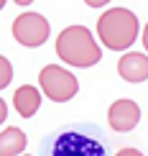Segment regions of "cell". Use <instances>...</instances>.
I'll return each mask as SVG.
<instances>
[{"label": "cell", "mask_w": 148, "mask_h": 156, "mask_svg": "<svg viewBox=\"0 0 148 156\" xmlns=\"http://www.w3.org/2000/svg\"><path fill=\"white\" fill-rule=\"evenodd\" d=\"M49 34H51V26L41 13H21L13 21V38L21 46L36 49L49 38Z\"/></svg>", "instance_id": "obj_5"}, {"label": "cell", "mask_w": 148, "mask_h": 156, "mask_svg": "<svg viewBox=\"0 0 148 156\" xmlns=\"http://www.w3.org/2000/svg\"><path fill=\"white\" fill-rule=\"evenodd\" d=\"M115 156H143V154H140L138 148H130V146H128V148H120Z\"/></svg>", "instance_id": "obj_11"}, {"label": "cell", "mask_w": 148, "mask_h": 156, "mask_svg": "<svg viewBox=\"0 0 148 156\" xmlns=\"http://www.w3.org/2000/svg\"><path fill=\"white\" fill-rule=\"evenodd\" d=\"M38 87L43 90V95L54 102H67L72 100L79 90V82L77 77L64 67H56V64H46L38 74Z\"/></svg>", "instance_id": "obj_4"}, {"label": "cell", "mask_w": 148, "mask_h": 156, "mask_svg": "<svg viewBox=\"0 0 148 156\" xmlns=\"http://www.w3.org/2000/svg\"><path fill=\"white\" fill-rule=\"evenodd\" d=\"M26 148V133L21 128H5L0 133V156H21Z\"/></svg>", "instance_id": "obj_9"}, {"label": "cell", "mask_w": 148, "mask_h": 156, "mask_svg": "<svg viewBox=\"0 0 148 156\" xmlns=\"http://www.w3.org/2000/svg\"><path fill=\"white\" fill-rule=\"evenodd\" d=\"M118 72L125 82H146L148 80V56L138 54V51H130V54H123V59L118 62Z\"/></svg>", "instance_id": "obj_7"}, {"label": "cell", "mask_w": 148, "mask_h": 156, "mask_svg": "<svg viewBox=\"0 0 148 156\" xmlns=\"http://www.w3.org/2000/svg\"><path fill=\"white\" fill-rule=\"evenodd\" d=\"M13 3H15V5H31L33 0H13Z\"/></svg>", "instance_id": "obj_15"}, {"label": "cell", "mask_w": 148, "mask_h": 156, "mask_svg": "<svg viewBox=\"0 0 148 156\" xmlns=\"http://www.w3.org/2000/svg\"><path fill=\"white\" fill-rule=\"evenodd\" d=\"M38 156H110L107 138L92 123L64 126L41 141Z\"/></svg>", "instance_id": "obj_1"}, {"label": "cell", "mask_w": 148, "mask_h": 156, "mask_svg": "<svg viewBox=\"0 0 148 156\" xmlns=\"http://www.w3.org/2000/svg\"><path fill=\"white\" fill-rule=\"evenodd\" d=\"M10 80H13V64L5 59V56H0V90L8 87Z\"/></svg>", "instance_id": "obj_10"}, {"label": "cell", "mask_w": 148, "mask_h": 156, "mask_svg": "<svg viewBox=\"0 0 148 156\" xmlns=\"http://www.w3.org/2000/svg\"><path fill=\"white\" fill-rule=\"evenodd\" d=\"M84 3L89 5V8H100V5H107L110 0H84Z\"/></svg>", "instance_id": "obj_13"}, {"label": "cell", "mask_w": 148, "mask_h": 156, "mask_svg": "<svg viewBox=\"0 0 148 156\" xmlns=\"http://www.w3.org/2000/svg\"><path fill=\"white\" fill-rule=\"evenodd\" d=\"M56 54L61 56L69 67L89 69L102 59V49L97 46L95 36L84 26H69L56 38Z\"/></svg>", "instance_id": "obj_2"}, {"label": "cell", "mask_w": 148, "mask_h": 156, "mask_svg": "<svg viewBox=\"0 0 148 156\" xmlns=\"http://www.w3.org/2000/svg\"><path fill=\"white\" fill-rule=\"evenodd\" d=\"M5 118H8V105H5V102L0 100V126L5 123Z\"/></svg>", "instance_id": "obj_12"}, {"label": "cell", "mask_w": 148, "mask_h": 156, "mask_svg": "<svg viewBox=\"0 0 148 156\" xmlns=\"http://www.w3.org/2000/svg\"><path fill=\"white\" fill-rule=\"evenodd\" d=\"M3 5H5V0H0V10H3Z\"/></svg>", "instance_id": "obj_16"}, {"label": "cell", "mask_w": 148, "mask_h": 156, "mask_svg": "<svg viewBox=\"0 0 148 156\" xmlns=\"http://www.w3.org/2000/svg\"><path fill=\"white\" fill-rule=\"evenodd\" d=\"M97 34L107 49L125 51L138 38V18L128 8H110L97 21Z\"/></svg>", "instance_id": "obj_3"}, {"label": "cell", "mask_w": 148, "mask_h": 156, "mask_svg": "<svg viewBox=\"0 0 148 156\" xmlns=\"http://www.w3.org/2000/svg\"><path fill=\"white\" fill-rule=\"evenodd\" d=\"M13 105H15V110L23 118H31V115H36V110L41 108V95H38L36 87L23 84V87H18L15 95H13Z\"/></svg>", "instance_id": "obj_8"}, {"label": "cell", "mask_w": 148, "mask_h": 156, "mask_svg": "<svg viewBox=\"0 0 148 156\" xmlns=\"http://www.w3.org/2000/svg\"><path fill=\"white\" fill-rule=\"evenodd\" d=\"M143 46H146V51H148V23H146V28H143Z\"/></svg>", "instance_id": "obj_14"}, {"label": "cell", "mask_w": 148, "mask_h": 156, "mask_svg": "<svg viewBox=\"0 0 148 156\" xmlns=\"http://www.w3.org/2000/svg\"><path fill=\"white\" fill-rule=\"evenodd\" d=\"M107 120H110V128L118 133H125V131H133L140 120V108L136 105L133 100H115L110 110H107Z\"/></svg>", "instance_id": "obj_6"}]
</instances>
